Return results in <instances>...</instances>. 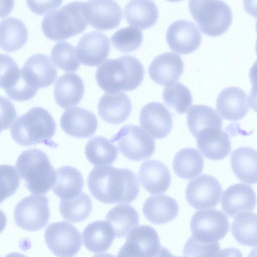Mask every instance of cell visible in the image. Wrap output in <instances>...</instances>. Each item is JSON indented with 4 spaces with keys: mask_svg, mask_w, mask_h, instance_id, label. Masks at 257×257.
<instances>
[{
    "mask_svg": "<svg viewBox=\"0 0 257 257\" xmlns=\"http://www.w3.org/2000/svg\"><path fill=\"white\" fill-rule=\"evenodd\" d=\"M250 100L242 89L231 86L224 88L219 94L216 109L222 118L228 120H238L243 118L249 110Z\"/></svg>",
    "mask_w": 257,
    "mask_h": 257,
    "instance_id": "cell-16",
    "label": "cell"
},
{
    "mask_svg": "<svg viewBox=\"0 0 257 257\" xmlns=\"http://www.w3.org/2000/svg\"><path fill=\"white\" fill-rule=\"evenodd\" d=\"M85 2H73L47 13L41 24L48 38L64 40L82 33L87 27Z\"/></svg>",
    "mask_w": 257,
    "mask_h": 257,
    "instance_id": "cell-5",
    "label": "cell"
},
{
    "mask_svg": "<svg viewBox=\"0 0 257 257\" xmlns=\"http://www.w3.org/2000/svg\"><path fill=\"white\" fill-rule=\"evenodd\" d=\"M105 221L112 228L115 237H123L139 223L136 210L128 204L116 205L107 213Z\"/></svg>",
    "mask_w": 257,
    "mask_h": 257,
    "instance_id": "cell-31",
    "label": "cell"
},
{
    "mask_svg": "<svg viewBox=\"0 0 257 257\" xmlns=\"http://www.w3.org/2000/svg\"><path fill=\"white\" fill-rule=\"evenodd\" d=\"M256 215L251 212L238 215L231 225V231L235 240L248 246L256 244Z\"/></svg>",
    "mask_w": 257,
    "mask_h": 257,
    "instance_id": "cell-35",
    "label": "cell"
},
{
    "mask_svg": "<svg viewBox=\"0 0 257 257\" xmlns=\"http://www.w3.org/2000/svg\"><path fill=\"white\" fill-rule=\"evenodd\" d=\"M227 216L215 209L196 212L190 221L192 236L204 242H216L222 239L229 231Z\"/></svg>",
    "mask_w": 257,
    "mask_h": 257,
    "instance_id": "cell-9",
    "label": "cell"
},
{
    "mask_svg": "<svg viewBox=\"0 0 257 257\" xmlns=\"http://www.w3.org/2000/svg\"><path fill=\"white\" fill-rule=\"evenodd\" d=\"M20 184V178L14 166L0 165V204L16 192Z\"/></svg>",
    "mask_w": 257,
    "mask_h": 257,
    "instance_id": "cell-41",
    "label": "cell"
},
{
    "mask_svg": "<svg viewBox=\"0 0 257 257\" xmlns=\"http://www.w3.org/2000/svg\"><path fill=\"white\" fill-rule=\"evenodd\" d=\"M175 257H182V256H175ZM184 257H185V256H184Z\"/></svg>",
    "mask_w": 257,
    "mask_h": 257,
    "instance_id": "cell-53",
    "label": "cell"
},
{
    "mask_svg": "<svg viewBox=\"0 0 257 257\" xmlns=\"http://www.w3.org/2000/svg\"><path fill=\"white\" fill-rule=\"evenodd\" d=\"M56 174L53 191L61 200L73 199L80 194L84 180L77 169L71 166H63L56 170Z\"/></svg>",
    "mask_w": 257,
    "mask_h": 257,
    "instance_id": "cell-26",
    "label": "cell"
},
{
    "mask_svg": "<svg viewBox=\"0 0 257 257\" xmlns=\"http://www.w3.org/2000/svg\"><path fill=\"white\" fill-rule=\"evenodd\" d=\"M85 87L82 79L75 73H65L57 80L54 89V98L62 108L78 104L82 98Z\"/></svg>",
    "mask_w": 257,
    "mask_h": 257,
    "instance_id": "cell-24",
    "label": "cell"
},
{
    "mask_svg": "<svg viewBox=\"0 0 257 257\" xmlns=\"http://www.w3.org/2000/svg\"><path fill=\"white\" fill-rule=\"evenodd\" d=\"M114 232L106 221L98 220L89 224L82 232L85 247L92 252H101L107 250L114 238Z\"/></svg>",
    "mask_w": 257,
    "mask_h": 257,
    "instance_id": "cell-29",
    "label": "cell"
},
{
    "mask_svg": "<svg viewBox=\"0 0 257 257\" xmlns=\"http://www.w3.org/2000/svg\"><path fill=\"white\" fill-rule=\"evenodd\" d=\"M166 41L171 49L180 54L195 51L201 42V34L195 24L187 20H179L168 27Z\"/></svg>",
    "mask_w": 257,
    "mask_h": 257,
    "instance_id": "cell-12",
    "label": "cell"
},
{
    "mask_svg": "<svg viewBox=\"0 0 257 257\" xmlns=\"http://www.w3.org/2000/svg\"><path fill=\"white\" fill-rule=\"evenodd\" d=\"M233 173L241 181L249 184L256 183V152L248 147H239L230 155Z\"/></svg>",
    "mask_w": 257,
    "mask_h": 257,
    "instance_id": "cell-28",
    "label": "cell"
},
{
    "mask_svg": "<svg viewBox=\"0 0 257 257\" xmlns=\"http://www.w3.org/2000/svg\"><path fill=\"white\" fill-rule=\"evenodd\" d=\"M110 43L107 37L100 32L85 34L79 40L76 55L81 63L89 66H97L108 57Z\"/></svg>",
    "mask_w": 257,
    "mask_h": 257,
    "instance_id": "cell-13",
    "label": "cell"
},
{
    "mask_svg": "<svg viewBox=\"0 0 257 257\" xmlns=\"http://www.w3.org/2000/svg\"><path fill=\"white\" fill-rule=\"evenodd\" d=\"M92 209L90 197L81 192L76 198L62 200L59 204L60 212L65 220L73 223L83 221L89 215Z\"/></svg>",
    "mask_w": 257,
    "mask_h": 257,
    "instance_id": "cell-36",
    "label": "cell"
},
{
    "mask_svg": "<svg viewBox=\"0 0 257 257\" xmlns=\"http://www.w3.org/2000/svg\"><path fill=\"white\" fill-rule=\"evenodd\" d=\"M203 158L194 148H183L178 152L173 159L174 173L180 178L193 179L199 175L203 171Z\"/></svg>",
    "mask_w": 257,
    "mask_h": 257,
    "instance_id": "cell-33",
    "label": "cell"
},
{
    "mask_svg": "<svg viewBox=\"0 0 257 257\" xmlns=\"http://www.w3.org/2000/svg\"><path fill=\"white\" fill-rule=\"evenodd\" d=\"M85 154L92 165L102 166L112 164L117 158L118 151L106 138L96 136L87 143Z\"/></svg>",
    "mask_w": 257,
    "mask_h": 257,
    "instance_id": "cell-34",
    "label": "cell"
},
{
    "mask_svg": "<svg viewBox=\"0 0 257 257\" xmlns=\"http://www.w3.org/2000/svg\"><path fill=\"white\" fill-rule=\"evenodd\" d=\"M188 128L195 138L207 128H222V120L212 107L205 105H192L187 114Z\"/></svg>",
    "mask_w": 257,
    "mask_h": 257,
    "instance_id": "cell-32",
    "label": "cell"
},
{
    "mask_svg": "<svg viewBox=\"0 0 257 257\" xmlns=\"http://www.w3.org/2000/svg\"><path fill=\"white\" fill-rule=\"evenodd\" d=\"M179 206L173 198L166 195L151 196L145 201L143 212L146 218L156 224L166 223L177 216Z\"/></svg>",
    "mask_w": 257,
    "mask_h": 257,
    "instance_id": "cell-25",
    "label": "cell"
},
{
    "mask_svg": "<svg viewBox=\"0 0 257 257\" xmlns=\"http://www.w3.org/2000/svg\"><path fill=\"white\" fill-rule=\"evenodd\" d=\"M139 178L143 187L150 193L160 194L169 188L171 175L167 167L161 162L149 160L142 164Z\"/></svg>",
    "mask_w": 257,
    "mask_h": 257,
    "instance_id": "cell-22",
    "label": "cell"
},
{
    "mask_svg": "<svg viewBox=\"0 0 257 257\" xmlns=\"http://www.w3.org/2000/svg\"><path fill=\"white\" fill-rule=\"evenodd\" d=\"M124 17L131 26L141 29L149 28L156 23L159 11L152 1H132L124 8Z\"/></svg>",
    "mask_w": 257,
    "mask_h": 257,
    "instance_id": "cell-27",
    "label": "cell"
},
{
    "mask_svg": "<svg viewBox=\"0 0 257 257\" xmlns=\"http://www.w3.org/2000/svg\"><path fill=\"white\" fill-rule=\"evenodd\" d=\"M214 257H243V256L238 248L229 247L218 251Z\"/></svg>",
    "mask_w": 257,
    "mask_h": 257,
    "instance_id": "cell-47",
    "label": "cell"
},
{
    "mask_svg": "<svg viewBox=\"0 0 257 257\" xmlns=\"http://www.w3.org/2000/svg\"><path fill=\"white\" fill-rule=\"evenodd\" d=\"M188 7L200 29L207 35L220 36L232 23V10L224 1H189Z\"/></svg>",
    "mask_w": 257,
    "mask_h": 257,
    "instance_id": "cell-6",
    "label": "cell"
},
{
    "mask_svg": "<svg viewBox=\"0 0 257 257\" xmlns=\"http://www.w3.org/2000/svg\"><path fill=\"white\" fill-rule=\"evenodd\" d=\"M119 151L126 158L140 161L150 158L155 150L154 139L142 127L133 124L123 126L112 136Z\"/></svg>",
    "mask_w": 257,
    "mask_h": 257,
    "instance_id": "cell-7",
    "label": "cell"
},
{
    "mask_svg": "<svg viewBox=\"0 0 257 257\" xmlns=\"http://www.w3.org/2000/svg\"><path fill=\"white\" fill-rule=\"evenodd\" d=\"M16 167L25 186L33 194H44L55 184L56 171L47 155L40 150L23 152L17 159Z\"/></svg>",
    "mask_w": 257,
    "mask_h": 257,
    "instance_id": "cell-4",
    "label": "cell"
},
{
    "mask_svg": "<svg viewBox=\"0 0 257 257\" xmlns=\"http://www.w3.org/2000/svg\"><path fill=\"white\" fill-rule=\"evenodd\" d=\"M7 222V219L5 214L0 209V233L5 228Z\"/></svg>",
    "mask_w": 257,
    "mask_h": 257,
    "instance_id": "cell-50",
    "label": "cell"
},
{
    "mask_svg": "<svg viewBox=\"0 0 257 257\" xmlns=\"http://www.w3.org/2000/svg\"><path fill=\"white\" fill-rule=\"evenodd\" d=\"M220 250L217 242H204L192 236L185 243L183 250L185 257H214Z\"/></svg>",
    "mask_w": 257,
    "mask_h": 257,
    "instance_id": "cell-43",
    "label": "cell"
},
{
    "mask_svg": "<svg viewBox=\"0 0 257 257\" xmlns=\"http://www.w3.org/2000/svg\"><path fill=\"white\" fill-rule=\"evenodd\" d=\"M60 126L67 135L77 138L93 136L97 128V119L91 111L79 107L66 109L60 119Z\"/></svg>",
    "mask_w": 257,
    "mask_h": 257,
    "instance_id": "cell-18",
    "label": "cell"
},
{
    "mask_svg": "<svg viewBox=\"0 0 257 257\" xmlns=\"http://www.w3.org/2000/svg\"><path fill=\"white\" fill-rule=\"evenodd\" d=\"M164 102L177 112H186L192 103V97L189 88L180 82L164 87L163 91Z\"/></svg>",
    "mask_w": 257,
    "mask_h": 257,
    "instance_id": "cell-37",
    "label": "cell"
},
{
    "mask_svg": "<svg viewBox=\"0 0 257 257\" xmlns=\"http://www.w3.org/2000/svg\"><path fill=\"white\" fill-rule=\"evenodd\" d=\"M197 148L206 158L220 160L227 156L231 145L229 136L220 128H207L196 137Z\"/></svg>",
    "mask_w": 257,
    "mask_h": 257,
    "instance_id": "cell-21",
    "label": "cell"
},
{
    "mask_svg": "<svg viewBox=\"0 0 257 257\" xmlns=\"http://www.w3.org/2000/svg\"><path fill=\"white\" fill-rule=\"evenodd\" d=\"M140 123L156 139L166 137L173 125L171 113L165 105L158 102H151L143 106L140 111Z\"/></svg>",
    "mask_w": 257,
    "mask_h": 257,
    "instance_id": "cell-14",
    "label": "cell"
},
{
    "mask_svg": "<svg viewBox=\"0 0 257 257\" xmlns=\"http://www.w3.org/2000/svg\"><path fill=\"white\" fill-rule=\"evenodd\" d=\"M5 257H26L25 255L19 252H12L8 254Z\"/></svg>",
    "mask_w": 257,
    "mask_h": 257,
    "instance_id": "cell-51",
    "label": "cell"
},
{
    "mask_svg": "<svg viewBox=\"0 0 257 257\" xmlns=\"http://www.w3.org/2000/svg\"><path fill=\"white\" fill-rule=\"evenodd\" d=\"M87 24L95 29L108 30L117 27L122 18V10L113 1H90L85 2Z\"/></svg>",
    "mask_w": 257,
    "mask_h": 257,
    "instance_id": "cell-15",
    "label": "cell"
},
{
    "mask_svg": "<svg viewBox=\"0 0 257 257\" xmlns=\"http://www.w3.org/2000/svg\"><path fill=\"white\" fill-rule=\"evenodd\" d=\"M126 238L138 244L144 251L146 257H154L161 247L157 231L149 225H140L134 228L128 233Z\"/></svg>",
    "mask_w": 257,
    "mask_h": 257,
    "instance_id": "cell-38",
    "label": "cell"
},
{
    "mask_svg": "<svg viewBox=\"0 0 257 257\" xmlns=\"http://www.w3.org/2000/svg\"><path fill=\"white\" fill-rule=\"evenodd\" d=\"M56 128L55 120L48 111L41 107H34L19 116L10 131L13 140L21 146L43 144L54 148L58 146L52 140Z\"/></svg>",
    "mask_w": 257,
    "mask_h": 257,
    "instance_id": "cell-3",
    "label": "cell"
},
{
    "mask_svg": "<svg viewBox=\"0 0 257 257\" xmlns=\"http://www.w3.org/2000/svg\"><path fill=\"white\" fill-rule=\"evenodd\" d=\"M62 1H28L27 4L31 11L37 15H43L59 7Z\"/></svg>",
    "mask_w": 257,
    "mask_h": 257,
    "instance_id": "cell-45",
    "label": "cell"
},
{
    "mask_svg": "<svg viewBox=\"0 0 257 257\" xmlns=\"http://www.w3.org/2000/svg\"><path fill=\"white\" fill-rule=\"evenodd\" d=\"M222 188L214 177L202 175L188 182L185 190L186 199L196 209L214 207L220 201Z\"/></svg>",
    "mask_w": 257,
    "mask_h": 257,
    "instance_id": "cell-11",
    "label": "cell"
},
{
    "mask_svg": "<svg viewBox=\"0 0 257 257\" xmlns=\"http://www.w3.org/2000/svg\"><path fill=\"white\" fill-rule=\"evenodd\" d=\"M116 257H146L141 247L134 241L126 238Z\"/></svg>",
    "mask_w": 257,
    "mask_h": 257,
    "instance_id": "cell-46",
    "label": "cell"
},
{
    "mask_svg": "<svg viewBox=\"0 0 257 257\" xmlns=\"http://www.w3.org/2000/svg\"><path fill=\"white\" fill-rule=\"evenodd\" d=\"M154 257H175L166 248L161 247L158 252Z\"/></svg>",
    "mask_w": 257,
    "mask_h": 257,
    "instance_id": "cell-49",
    "label": "cell"
},
{
    "mask_svg": "<svg viewBox=\"0 0 257 257\" xmlns=\"http://www.w3.org/2000/svg\"><path fill=\"white\" fill-rule=\"evenodd\" d=\"M44 236L49 249L58 256H73L81 247L80 233L74 225L66 221L49 225Z\"/></svg>",
    "mask_w": 257,
    "mask_h": 257,
    "instance_id": "cell-10",
    "label": "cell"
},
{
    "mask_svg": "<svg viewBox=\"0 0 257 257\" xmlns=\"http://www.w3.org/2000/svg\"><path fill=\"white\" fill-rule=\"evenodd\" d=\"M28 31L20 19L9 17L0 22V47L8 52L16 51L26 43Z\"/></svg>",
    "mask_w": 257,
    "mask_h": 257,
    "instance_id": "cell-30",
    "label": "cell"
},
{
    "mask_svg": "<svg viewBox=\"0 0 257 257\" xmlns=\"http://www.w3.org/2000/svg\"><path fill=\"white\" fill-rule=\"evenodd\" d=\"M91 195L106 204L131 203L138 197L140 184L131 170L111 166H98L92 169L87 178Z\"/></svg>",
    "mask_w": 257,
    "mask_h": 257,
    "instance_id": "cell-1",
    "label": "cell"
},
{
    "mask_svg": "<svg viewBox=\"0 0 257 257\" xmlns=\"http://www.w3.org/2000/svg\"><path fill=\"white\" fill-rule=\"evenodd\" d=\"M15 5L14 1H0V18L9 15Z\"/></svg>",
    "mask_w": 257,
    "mask_h": 257,
    "instance_id": "cell-48",
    "label": "cell"
},
{
    "mask_svg": "<svg viewBox=\"0 0 257 257\" xmlns=\"http://www.w3.org/2000/svg\"><path fill=\"white\" fill-rule=\"evenodd\" d=\"M21 69L10 56L0 53V87L5 91L10 89L21 75Z\"/></svg>",
    "mask_w": 257,
    "mask_h": 257,
    "instance_id": "cell-42",
    "label": "cell"
},
{
    "mask_svg": "<svg viewBox=\"0 0 257 257\" xmlns=\"http://www.w3.org/2000/svg\"><path fill=\"white\" fill-rule=\"evenodd\" d=\"M21 72L28 83L38 89L51 85L57 76V69L49 57L41 53L30 56L25 62Z\"/></svg>",
    "mask_w": 257,
    "mask_h": 257,
    "instance_id": "cell-17",
    "label": "cell"
},
{
    "mask_svg": "<svg viewBox=\"0 0 257 257\" xmlns=\"http://www.w3.org/2000/svg\"><path fill=\"white\" fill-rule=\"evenodd\" d=\"M256 205V195L253 188L243 183L233 184L223 192L221 207L230 217L253 210Z\"/></svg>",
    "mask_w": 257,
    "mask_h": 257,
    "instance_id": "cell-19",
    "label": "cell"
},
{
    "mask_svg": "<svg viewBox=\"0 0 257 257\" xmlns=\"http://www.w3.org/2000/svg\"><path fill=\"white\" fill-rule=\"evenodd\" d=\"M16 116L13 103L6 97L0 96V133L9 128Z\"/></svg>",
    "mask_w": 257,
    "mask_h": 257,
    "instance_id": "cell-44",
    "label": "cell"
},
{
    "mask_svg": "<svg viewBox=\"0 0 257 257\" xmlns=\"http://www.w3.org/2000/svg\"><path fill=\"white\" fill-rule=\"evenodd\" d=\"M52 62L65 72H75L80 67L75 48L67 42L57 43L51 51Z\"/></svg>",
    "mask_w": 257,
    "mask_h": 257,
    "instance_id": "cell-39",
    "label": "cell"
},
{
    "mask_svg": "<svg viewBox=\"0 0 257 257\" xmlns=\"http://www.w3.org/2000/svg\"><path fill=\"white\" fill-rule=\"evenodd\" d=\"M143 40L142 32L131 26L118 30L110 38L113 47L123 52H130L137 50L141 45Z\"/></svg>",
    "mask_w": 257,
    "mask_h": 257,
    "instance_id": "cell-40",
    "label": "cell"
},
{
    "mask_svg": "<svg viewBox=\"0 0 257 257\" xmlns=\"http://www.w3.org/2000/svg\"><path fill=\"white\" fill-rule=\"evenodd\" d=\"M97 109L100 117L105 121L119 124L128 118L132 105L130 99L124 93H106L100 98Z\"/></svg>",
    "mask_w": 257,
    "mask_h": 257,
    "instance_id": "cell-23",
    "label": "cell"
},
{
    "mask_svg": "<svg viewBox=\"0 0 257 257\" xmlns=\"http://www.w3.org/2000/svg\"><path fill=\"white\" fill-rule=\"evenodd\" d=\"M184 71L181 57L173 52H167L155 57L151 63L148 73L155 83L170 85L179 80Z\"/></svg>",
    "mask_w": 257,
    "mask_h": 257,
    "instance_id": "cell-20",
    "label": "cell"
},
{
    "mask_svg": "<svg viewBox=\"0 0 257 257\" xmlns=\"http://www.w3.org/2000/svg\"><path fill=\"white\" fill-rule=\"evenodd\" d=\"M93 257H115L114 255L109 253L97 254Z\"/></svg>",
    "mask_w": 257,
    "mask_h": 257,
    "instance_id": "cell-52",
    "label": "cell"
},
{
    "mask_svg": "<svg viewBox=\"0 0 257 257\" xmlns=\"http://www.w3.org/2000/svg\"><path fill=\"white\" fill-rule=\"evenodd\" d=\"M144 74V68L137 58L123 55L105 61L97 69L95 79L104 91L115 94L137 88L142 83Z\"/></svg>",
    "mask_w": 257,
    "mask_h": 257,
    "instance_id": "cell-2",
    "label": "cell"
},
{
    "mask_svg": "<svg viewBox=\"0 0 257 257\" xmlns=\"http://www.w3.org/2000/svg\"><path fill=\"white\" fill-rule=\"evenodd\" d=\"M49 199L45 195H31L20 201L14 210V220L19 227L35 231L43 228L50 218Z\"/></svg>",
    "mask_w": 257,
    "mask_h": 257,
    "instance_id": "cell-8",
    "label": "cell"
}]
</instances>
